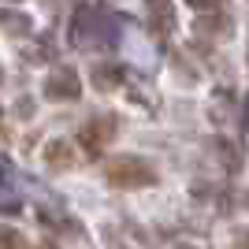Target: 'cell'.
I'll list each match as a JSON object with an SVG mask.
<instances>
[{
  "label": "cell",
  "mask_w": 249,
  "mask_h": 249,
  "mask_svg": "<svg viewBox=\"0 0 249 249\" xmlns=\"http://www.w3.org/2000/svg\"><path fill=\"white\" fill-rule=\"evenodd\" d=\"M45 160H49L52 171H67V167H74V145L63 142V138H56V142L45 145Z\"/></svg>",
  "instance_id": "cell-5"
},
{
  "label": "cell",
  "mask_w": 249,
  "mask_h": 249,
  "mask_svg": "<svg viewBox=\"0 0 249 249\" xmlns=\"http://www.w3.org/2000/svg\"><path fill=\"white\" fill-rule=\"evenodd\" d=\"M93 82L101 86V89L123 86V67H119V63H101V67H93Z\"/></svg>",
  "instance_id": "cell-6"
},
{
  "label": "cell",
  "mask_w": 249,
  "mask_h": 249,
  "mask_svg": "<svg viewBox=\"0 0 249 249\" xmlns=\"http://www.w3.org/2000/svg\"><path fill=\"white\" fill-rule=\"evenodd\" d=\"M0 78H4V71H0Z\"/></svg>",
  "instance_id": "cell-12"
},
{
  "label": "cell",
  "mask_w": 249,
  "mask_h": 249,
  "mask_svg": "<svg viewBox=\"0 0 249 249\" xmlns=\"http://www.w3.org/2000/svg\"><path fill=\"white\" fill-rule=\"evenodd\" d=\"M149 8V26H153L156 37H167L171 26H175V8H171V0H145Z\"/></svg>",
  "instance_id": "cell-4"
},
{
  "label": "cell",
  "mask_w": 249,
  "mask_h": 249,
  "mask_svg": "<svg viewBox=\"0 0 249 249\" xmlns=\"http://www.w3.org/2000/svg\"><path fill=\"white\" fill-rule=\"evenodd\" d=\"M246 205H249V194H246Z\"/></svg>",
  "instance_id": "cell-11"
},
{
  "label": "cell",
  "mask_w": 249,
  "mask_h": 249,
  "mask_svg": "<svg viewBox=\"0 0 249 249\" xmlns=\"http://www.w3.org/2000/svg\"><path fill=\"white\" fill-rule=\"evenodd\" d=\"M0 249H22V234L15 227H0Z\"/></svg>",
  "instance_id": "cell-7"
},
{
  "label": "cell",
  "mask_w": 249,
  "mask_h": 249,
  "mask_svg": "<svg viewBox=\"0 0 249 249\" xmlns=\"http://www.w3.org/2000/svg\"><path fill=\"white\" fill-rule=\"evenodd\" d=\"M108 182L119 190H142V186H153L156 182V167L142 156H115L112 164L104 167Z\"/></svg>",
  "instance_id": "cell-1"
},
{
  "label": "cell",
  "mask_w": 249,
  "mask_h": 249,
  "mask_svg": "<svg viewBox=\"0 0 249 249\" xmlns=\"http://www.w3.org/2000/svg\"><path fill=\"white\" fill-rule=\"evenodd\" d=\"M45 97H49V101H78V97H82L78 71H74V67H56V71L45 78Z\"/></svg>",
  "instance_id": "cell-2"
},
{
  "label": "cell",
  "mask_w": 249,
  "mask_h": 249,
  "mask_svg": "<svg viewBox=\"0 0 249 249\" xmlns=\"http://www.w3.org/2000/svg\"><path fill=\"white\" fill-rule=\"evenodd\" d=\"M78 138H82V145H86V149H93V153H97V149H104V145L115 138V119H112V115L89 119V123L78 130Z\"/></svg>",
  "instance_id": "cell-3"
},
{
  "label": "cell",
  "mask_w": 249,
  "mask_h": 249,
  "mask_svg": "<svg viewBox=\"0 0 249 249\" xmlns=\"http://www.w3.org/2000/svg\"><path fill=\"white\" fill-rule=\"evenodd\" d=\"M34 249H56V246H49V242H41V246H34Z\"/></svg>",
  "instance_id": "cell-9"
},
{
  "label": "cell",
  "mask_w": 249,
  "mask_h": 249,
  "mask_svg": "<svg viewBox=\"0 0 249 249\" xmlns=\"http://www.w3.org/2000/svg\"><path fill=\"white\" fill-rule=\"evenodd\" d=\"M190 4H194L197 11H219L223 8V0H190Z\"/></svg>",
  "instance_id": "cell-8"
},
{
  "label": "cell",
  "mask_w": 249,
  "mask_h": 249,
  "mask_svg": "<svg viewBox=\"0 0 249 249\" xmlns=\"http://www.w3.org/2000/svg\"><path fill=\"white\" fill-rule=\"evenodd\" d=\"M242 246H246V249H249V234H246V238H242Z\"/></svg>",
  "instance_id": "cell-10"
}]
</instances>
